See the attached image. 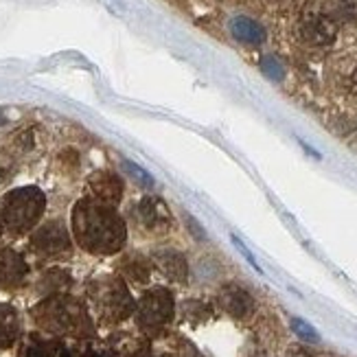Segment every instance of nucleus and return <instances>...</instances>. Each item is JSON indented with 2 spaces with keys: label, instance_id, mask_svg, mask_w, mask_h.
Masks as SVG:
<instances>
[{
  "label": "nucleus",
  "instance_id": "obj_9",
  "mask_svg": "<svg viewBox=\"0 0 357 357\" xmlns=\"http://www.w3.org/2000/svg\"><path fill=\"white\" fill-rule=\"evenodd\" d=\"M303 40L312 46H327L335 40V26L324 15H309L301 24Z\"/></svg>",
  "mask_w": 357,
  "mask_h": 357
},
{
  "label": "nucleus",
  "instance_id": "obj_16",
  "mask_svg": "<svg viewBox=\"0 0 357 357\" xmlns=\"http://www.w3.org/2000/svg\"><path fill=\"white\" fill-rule=\"evenodd\" d=\"M291 329L296 331L303 340H307V342H318V340H320V335L316 333V329L312 327V324H307L301 318H294L291 320Z\"/></svg>",
  "mask_w": 357,
  "mask_h": 357
},
{
  "label": "nucleus",
  "instance_id": "obj_12",
  "mask_svg": "<svg viewBox=\"0 0 357 357\" xmlns=\"http://www.w3.org/2000/svg\"><path fill=\"white\" fill-rule=\"evenodd\" d=\"M230 31L241 44H250L257 46L266 40V29H263L259 22H255L252 18H245V15H239L230 22Z\"/></svg>",
  "mask_w": 357,
  "mask_h": 357
},
{
  "label": "nucleus",
  "instance_id": "obj_18",
  "mask_svg": "<svg viewBox=\"0 0 357 357\" xmlns=\"http://www.w3.org/2000/svg\"><path fill=\"white\" fill-rule=\"evenodd\" d=\"M232 243H235V245L239 248V250H241V255H243V257H245L248 261H250V266H252V268H255L257 272H261V268L257 266V261H255V257H252V252H250V250H248V248H245V245H243V243H241V241H239L237 237H232Z\"/></svg>",
  "mask_w": 357,
  "mask_h": 357
},
{
  "label": "nucleus",
  "instance_id": "obj_6",
  "mask_svg": "<svg viewBox=\"0 0 357 357\" xmlns=\"http://www.w3.org/2000/svg\"><path fill=\"white\" fill-rule=\"evenodd\" d=\"M31 248L38 257L55 259L70 252V237L68 230L61 222H46L40 228H36L33 237H31Z\"/></svg>",
  "mask_w": 357,
  "mask_h": 357
},
{
  "label": "nucleus",
  "instance_id": "obj_17",
  "mask_svg": "<svg viewBox=\"0 0 357 357\" xmlns=\"http://www.w3.org/2000/svg\"><path fill=\"white\" fill-rule=\"evenodd\" d=\"M261 68L266 70V73L272 77V79H281V77H283V68H281V64H278V61H276V59H272V57H266V59H263Z\"/></svg>",
  "mask_w": 357,
  "mask_h": 357
},
{
  "label": "nucleus",
  "instance_id": "obj_20",
  "mask_svg": "<svg viewBox=\"0 0 357 357\" xmlns=\"http://www.w3.org/2000/svg\"><path fill=\"white\" fill-rule=\"evenodd\" d=\"M3 230H5V224H3V211H0V235H3Z\"/></svg>",
  "mask_w": 357,
  "mask_h": 357
},
{
  "label": "nucleus",
  "instance_id": "obj_14",
  "mask_svg": "<svg viewBox=\"0 0 357 357\" xmlns=\"http://www.w3.org/2000/svg\"><path fill=\"white\" fill-rule=\"evenodd\" d=\"M156 266L160 268V272L167 278H172V281H176V283H182L186 278V272H189L186 261L180 252H158Z\"/></svg>",
  "mask_w": 357,
  "mask_h": 357
},
{
  "label": "nucleus",
  "instance_id": "obj_15",
  "mask_svg": "<svg viewBox=\"0 0 357 357\" xmlns=\"http://www.w3.org/2000/svg\"><path fill=\"white\" fill-rule=\"evenodd\" d=\"M151 272V263L145 261L141 255H132L128 261H123V274L132 278L134 283H145Z\"/></svg>",
  "mask_w": 357,
  "mask_h": 357
},
{
  "label": "nucleus",
  "instance_id": "obj_3",
  "mask_svg": "<svg viewBox=\"0 0 357 357\" xmlns=\"http://www.w3.org/2000/svg\"><path fill=\"white\" fill-rule=\"evenodd\" d=\"M46 208V197L38 186H22L13 189L0 202L3 224L11 235H24L33 230Z\"/></svg>",
  "mask_w": 357,
  "mask_h": 357
},
{
  "label": "nucleus",
  "instance_id": "obj_7",
  "mask_svg": "<svg viewBox=\"0 0 357 357\" xmlns=\"http://www.w3.org/2000/svg\"><path fill=\"white\" fill-rule=\"evenodd\" d=\"M86 186H88V197L90 199L101 202V204H107V206L116 208V204L123 197V180L112 172L92 174L88 178Z\"/></svg>",
  "mask_w": 357,
  "mask_h": 357
},
{
  "label": "nucleus",
  "instance_id": "obj_11",
  "mask_svg": "<svg viewBox=\"0 0 357 357\" xmlns=\"http://www.w3.org/2000/svg\"><path fill=\"white\" fill-rule=\"evenodd\" d=\"M220 303L222 307L226 309V312L230 316H235V318H243L252 312V298H250V294H248L245 289L241 287H226L222 291V296H220Z\"/></svg>",
  "mask_w": 357,
  "mask_h": 357
},
{
  "label": "nucleus",
  "instance_id": "obj_4",
  "mask_svg": "<svg viewBox=\"0 0 357 357\" xmlns=\"http://www.w3.org/2000/svg\"><path fill=\"white\" fill-rule=\"evenodd\" d=\"M90 298L105 322H121L134 312V303L121 278H99L90 285Z\"/></svg>",
  "mask_w": 357,
  "mask_h": 357
},
{
  "label": "nucleus",
  "instance_id": "obj_13",
  "mask_svg": "<svg viewBox=\"0 0 357 357\" xmlns=\"http://www.w3.org/2000/svg\"><path fill=\"white\" fill-rule=\"evenodd\" d=\"M20 335V318L9 305H0V349L11 347Z\"/></svg>",
  "mask_w": 357,
  "mask_h": 357
},
{
  "label": "nucleus",
  "instance_id": "obj_1",
  "mask_svg": "<svg viewBox=\"0 0 357 357\" xmlns=\"http://www.w3.org/2000/svg\"><path fill=\"white\" fill-rule=\"evenodd\" d=\"M73 235L90 255H114L126 245L128 228L114 206L84 197L73 208Z\"/></svg>",
  "mask_w": 357,
  "mask_h": 357
},
{
  "label": "nucleus",
  "instance_id": "obj_2",
  "mask_svg": "<svg viewBox=\"0 0 357 357\" xmlns=\"http://www.w3.org/2000/svg\"><path fill=\"white\" fill-rule=\"evenodd\" d=\"M33 318L44 331L59 335H82L90 329L86 309L68 296H53L44 301L36 307Z\"/></svg>",
  "mask_w": 357,
  "mask_h": 357
},
{
  "label": "nucleus",
  "instance_id": "obj_19",
  "mask_svg": "<svg viewBox=\"0 0 357 357\" xmlns=\"http://www.w3.org/2000/svg\"><path fill=\"white\" fill-rule=\"evenodd\" d=\"M7 162H0V182H3L5 178H7Z\"/></svg>",
  "mask_w": 357,
  "mask_h": 357
},
{
  "label": "nucleus",
  "instance_id": "obj_10",
  "mask_svg": "<svg viewBox=\"0 0 357 357\" xmlns=\"http://www.w3.org/2000/svg\"><path fill=\"white\" fill-rule=\"evenodd\" d=\"M136 215H138V220H141V224L151 230L172 226V213L167 211L165 202L160 199H153V197L143 199L136 208Z\"/></svg>",
  "mask_w": 357,
  "mask_h": 357
},
{
  "label": "nucleus",
  "instance_id": "obj_5",
  "mask_svg": "<svg viewBox=\"0 0 357 357\" xmlns=\"http://www.w3.org/2000/svg\"><path fill=\"white\" fill-rule=\"evenodd\" d=\"M134 314L143 331H160L174 318V296L167 289H151L138 301Z\"/></svg>",
  "mask_w": 357,
  "mask_h": 357
},
{
  "label": "nucleus",
  "instance_id": "obj_21",
  "mask_svg": "<svg viewBox=\"0 0 357 357\" xmlns=\"http://www.w3.org/2000/svg\"><path fill=\"white\" fill-rule=\"evenodd\" d=\"M3 123H5V116H3V114H0V126H3Z\"/></svg>",
  "mask_w": 357,
  "mask_h": 357
},
{
  "label": "nucleus",
  "instance_id": "obj_8",
  "mask_svg": "<svg viewBox=\"0 0 357 357\" xmlns=\"http://www.w3.org/2000/svg\"><path fill=\"white\" fill-rule=\"evenodd\" d=\"M29 274L26 261L13 250H0V287L15 289L24 283Z\"/></svg>",
  "mask_w": 357,
  "mask_h": 357
}]
</instances>
